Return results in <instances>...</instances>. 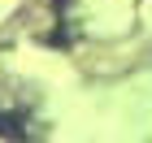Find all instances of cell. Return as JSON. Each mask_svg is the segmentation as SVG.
Returning a JSON list of instances; mask_svg holds the SVG:
<instances>
[{"instance_id": "cell-1", "label": "cell", "mask_w": 152, "mask_h": 143, "mask_svg": "<svg viewBox=\"0 0 152 143\" xmlns=\"http://www.w3.org/2000/svg\"><path fill=\"white\" fill-rule=\"evenodd\" d=\"M0 134H22L18 117H9V113H0Z\"/></svg>"}]
</instances>
